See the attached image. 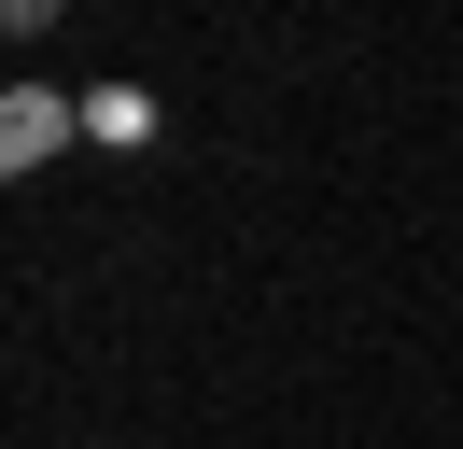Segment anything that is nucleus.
I'll return each mask as SVG.
<instances>
[{"label":"nucleus","mask_w":463,"mask_h":449,"mask_svg":"<svg viewBox=\"0 0 463 449\" xmlns=\"http://www.w3.org/2000/svg\"><path fill=\"white\" fill-rule=\"evenodd\" d=\"M71 127H85V99H57V84H14L0 99V168H57Z\"/></svg>","instance_id":"obj_1"},{"label":"nucleus","mask_w":463,"mask_h":449,"mask_svg":"<svg viewBox=\"0 0 463 449\" xmlns=\"http://www.w3.org/2000/svg\"><path fill=\"white\" fill-rule=\"evenodd\" d=\"M85 140H113V155L155 140V99H141V84H99V99H85Z\"/></svg>","instance_id":"obj_2"},{"label":"nucleus","mask_w":463,"mask_h":449,"mask_svg":"<svg viewBox=\"0 0 463 449\" xmlns=\"http://www.w3.org/2000/svg\"><path fill=\"white\" fill-rule=\"evenodd\" d=\"M57 14H71V0H0V28H14V43H43Z\"/></svg>","instance_id":"obj_3"}]
</instances>
